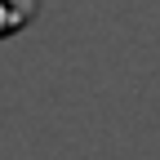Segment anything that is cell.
I'll return each mask as SVG.
<instances>
[{"instance_id":"obj_1","label":"cell","mask_w":160,"mask_h":160,"mask_svg":"<svg viewBox=\"0 0 160 160\" xmlns=\"http://www.w3.org/2000/svg\"><path fill=\"white\" fill-rule=\"evenodd\" d=\"M31 13H36V0H0V36L27 27Z\"/></svg>"}]
</instances>
